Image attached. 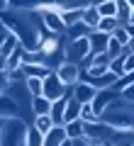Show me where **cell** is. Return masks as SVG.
<instances>
[{"label": "cell", "instance_id": "obj_21", "mask_svg": "<svg viewBox=\"0 0 134 146\" xmlns=\"http://www.w3.org/2000/svg\"><path fill=\"white\" fill-rule=\"evenodd\" d=\"M95 7H98L100 17H117V0H107V3H100Z\"/></svg>", "mask_w": 134, "mask_h": 146}, {"label": "cell", "instance_id": "obj_33", "mask_svg": "<svg viewBox=\"0 0 134 146\" xmlns=\"http://www.w3.org/2000/svg\"><path fill=\"white\" fill-rule=\"evenodd\" d=\"M129 25H134V7H132V17H129Z\"/></svg>", "mask_w": 134, "mask_h": 146}, {"label": "cell", "instance_id": "obj_24", "mask_svg": "<svg viewBox=\"0 0 134 146\" xmlns=\"http://www.w3.org/2000/svg\"><path fill=\"white\" fill-rule=\"evenodd\" d=\"M112 36H115V39H117L119 44H122V46H127V44L132 42V36H129V32H127V27H124V25H119L117 29L112 32Z\"/></svg>", "mask_w": 134, "mask_h": 146}, {"label": "cell", "instance_id": "obj_10", "mask_svg": "<svg viewBox=\"0 0 134 146\" xmlns=\"http://www.w3.org/2000/svg\"><path fill=\"white\" fill-rule=\"evenodd\" d=\"M100 20H103V17H100V12H98L95 5H85V7H83V20H81L83 25H88L90 29H98Z\"/></svg>", "mask_w": 134, "mask_h": 146}, {"label": "cell", "instance_id": "obj_6", "mask_svg": "<svg viewBox=\"0 0 134 146\" xmlns=\"http://www.w3.org/2000/svg\"><path fill=\"white\" fill-rule=\"evenodd\" d=\"M88 39H90V51L93 54H103V51H107V44H110V39H112V34L93 29L90 34H88Z\"/></svg>", "mask_w": 134, "mask_h": 146}, {"label": "cell", "instance_id": "obj_28", "mask_svg": "<svg viewBox=\"0 0 134 146\" xmlns=\"http://www.w3.org/2000/svg\"><path fill=\"white\" fill-rule=\"evenodd\" d=\"M90 141L93 139H88V136H78V139H71L73 146H90Z\"/></svg>", "mask_w": 134, "mask_h": 146}, {"label": "cell", "instance_id": "obj_22", "mask_svg": "<svg viewBox=\"0 0 134 146\" xmlns=\"http://www.w3.org/2000/svg\"><path fill=\"white\" fill-rule=\"evenodd\" d=\"M81 119H83V122H100V115L95 112L93 102H85V105H83V110H81Z\"/></svg>", "mask_w": 134, "mask_h": 146}, {"label": "cell", "instance_id": "obj_30", "mask_svg": "<svg viewBox=\"0 0 134 146\" xmlns=\"http://www.w3.org/2000/svg\"><path fill=\"white\" fill-rule=\"evenodd\" d=\"M124 27H127V32H129V36H132V39H134V25H124Z\"/></svg>", "mask_w": 134, "mask_h": 146}, {"label": "cell", "instance_id": "obj_29", "mask_svg": "<svg viewBox=\"0 0 134 146\" xmlns=\"http://www.w3.org/2000/svg\"><path fill=\"white\" fill-rule=\"evenodd\" d=\"M5 71H7V56L0 54V73H5Z\"/></svg>", "mask_w": 134, "mask_h": 146}, {"label": "cell", "instance_id": "obj_25", "mask_svg": "<svg viewBox=\"0 0 134 146\" xmlns=\"http://www.w3.org/2000/svg\"><path fill=\"white\" fill-rule=\"evenodd\" d=\"M110 63H112V56H110L107 51L93 54V58H90V66H107V68H110Z\"/></svg>", "mask_w": 134, "mask_h": 146}, {"label": "cell", "instance_id": "obj_2", "mask_svg": "<svg viewBox=\"0 0 134 146\" xmlns=\"http://www.w3.org/2000/svg\"><path fill=\"white\" fill-rule=\"evenodd\" d=\"M34 12L41 17V22H44V25H47L54 34H61L63 29H68V27L63 25V20H61V5H56V3L41 5V7H37Z\"/></svg>", "mask_w": 134, "mask_h": 146}, {"label": "cell", "instance_id": "obj_18", "mask_svg": "<svg viewBox=\"0 0 134 146\" xmlns=\"http://www.w3.org/2000/svg\"><path fill=\"white\" fill-rule=\"evenodd\" d=\"M34 127L41 131V134H49V131L56 127V122L51 119V115H39V117H34Z\"/></svg>", "mask_w": 134, "mask_h": 146}, {"label": "cell", "instance_id": "obj_9", "mask_svg": "<svg viewBox=\"0 0 134 146\" xmlns=\"http://www.w3.org/2000/svg\"><path fill=\"white\" fill-rule=\"evenodd\" d=\"M61 20L66 27H73L83 20V7H61Z\"/></svg>", "mask_w": 134, "mask_h": 146}, {"label": "cell", "instance_id": "obj_27", "mask_svg": "<svg viewBox=\"0 0 134 146\" xmlns=\"http://www.w3.org/2000/svg\"><path fill=\"white\" fill-rule=\"evenodd\" d=\"M119 98H122V100H127L129 105H134V83H132V85H127V88H124L122 93H119Z\"/></svg>", "mask_w": 134, "mask_h": 146}, {"label": "cell", "instance_id": "obj_11", "mask_svg": "<svg viewBox=\"0 0 134 146\" xmlns=\"http://www.w3.org/2000/svg\"><path fill=\"white\" fill-rule=\"evenodd\" d=\"M51 100L44 98V95H39V98H32V112H34V117L39 115H51Z\"/></svg>", "mask_w": 134, "mask_h": 146}, {"label": "cell", "instance_id": "obj_36", "mask_svg": "<svg viewBox=\"0 0 134 146\" xmlns=\"http://www.w3.org/2000/svg\"><path fill=\"white\" fill-rule=\"evenodd\" d=\"M132 146H134V139H132Z\"/></svg>", "mask_w": 134, "mask_h": 146}, {"label": "cell", "instance_id": "obj_5", "mask_svg": "<svg viewBox=\"0 0 134 146\" xmlns=\"http://www.w3.org/2000/svg\"><path fill=\"white\" fill-rule=\"evenodd\" d=\"M115 98H119V93H117V90H112V88L98 90V95H95V100H93V107H95V112H98V115L103 117V112L107 110V105L112 102Z\"/></svg>", "mask_w": 134, "mask_h": 146}, {"label": "cell", "instance_id": "obj_35", "mask_svg": "<svg viewBox=\"0 0 134 146\" xmlns=\"http://www.w3.org/2000/svg\"><path fill=\"white\" fill-rule=\"evenodd\" d=\"M127 3H129V5H132V7H134V0H127Z\"/></svg>", "mask_w": 134, "mask_h": 146}, {"label": "cell", "instance_id": "obj_7", "mask_svg": "<svg viewBox=\"0 0 134 146\" xmlns=\"http://www.w3.org/2000/svg\"><path fill=\"white\" fill-rule=\"evenodd\" d=\"M95 95H98V88H95L93 83H76L73 85V98L78 100V102H93Z\"/></svg>", "mask_w": 134, "mask_h": 146}, {"label": "cell", "instance_id": "obj_34", "mask_svg": "<svg viewBox=\"0 0 134 146\" xmlns=\"http://www.w3.org/2000/svg\"><path fill=\"white\" fill-rule=\"evenodd\" d=\"M100 3H107V0H93V5H100Z\"/></svg>", "mask_w": 134, "mask_h": 146}, {"label": "cell", "instance_id": "obj_32", "mask_svg": "<svg viewBox=\"0 0 134 146\" xmlns=\"http://www.w3.org/2000/svg\"><path fill=\"white\" fill-rule=\"evenodd\" d=\"M90 146H103V141H90Z\"/></svg>", "mask_w": 134, "mask_h": 146}, {"label": "cell", "instance_id": "obj_31", "mask_svg": "<svg viewBox=\"0 0 134 146\" xmlns=\"http://www.w3.org/2000/svg\"><path fill=\"white\" fill-rule=\"evenodd\" d=\"M127 49H129V51H132V54H134V39H132V42H129V44H127Z\"/></svg>", "mask_w": 134, "mask_h": 146}, {"label": "cell", "instance_id": "obj_17", "mask_svg": "<svg viewBox=\"0 0 134 146\" xmlns=\"http://www.w3.org/2000/svg\"><path fill=\"white\" fill-rule=\"evenodd\" d=\"M27 90H29L32 98H39V95H44V78H34V76H27Z\"/></svg>", "mask_w": 134, "mask_h": 146}, {"label": "cell", "instance_id": "obj_19", "mask_svg": "<svg viewBox=\"0 0 134 146\" xmlns=\"http://www.w3.org/2000/svg\"><path fill=\"white\" fill-rule=\"evenodd\" d=\"M129 17H132V5L127 0H117V22L119 25H129Z\"/></svg>", "mask_w": 134, "mask_h": 146}, {"label": "cell", "instance_id": "obj_8", "mask_svg": "<svg viewBox=\"0 0 134 146\" xmlns=\"http://www.w3.org/2000/svg\"><path fill=\"white\" fill-rule=\"evenodd\" d=\"M66 139H68L66 127H63V124H56V127H54V129L47 134V141H44V146H61Z\"/></svg>", "mask_w": 134, "mask_h": 146}, {"label": "cell", "instance_id": "obj_13", "mask_svg": "<svg viewBox=\"0 0 134 146\" xmlns=\"http://www.w3.org/2000/svg\"><path fill=\"white\" fill-rule=\"evenodd\" d=\"M47 141V134H41L34 124L27 127V134H25V146H44Z\"/></svg>", "mask_w": 134, "mask_h": 146}, {"label": "cell", "instance_id": "obj_1", "mask_svg": "<svg viewBox=\"0 0 134 146\" xmlns=\"http://www.w3.org/2000/svg\"><path fill=\"white\" fill-rule=\"evenodd\" d=\"M27 127L20 117H5L0 131V146H25Z\"/></svg>", "mask_w": 134, "mask_h": 146}, {"label": "cell", "instance_id": "obj_15", "mask_svg": "<svg viewBox=\"0 0 134 146\" xmlns=\"http://www.w3.org/2000/svg\"><path fill=\"white\" fill-rule=\"evenodd\" d=\"M66 105H68V98L54 100V105H51V119L56 122V124H63V115H66Z\"/></svg>", "mask_w": 134, "mask_h": 146}, {"label": "cell", "instance_id": "obj_14", "mask_svg": "<svg viewBox=\"0 0 134 146\" xmlns=\"http://www.w3.org/2000/svg\"><path fill=\"white\" fill-rule=\"evenodd\" d=\"M17 46H20V36L7 29V36H5V42H3V46H0V54L3 56H10V54L17 51Z\"/></svg>", "mask_w": 134, "mask_h": 146}, {"label": "cell", "instance_id": "obj_3", "mask_svg": "<svg viewBox=\"0 0 134 146\" xmlns=\"http://www.w3.org/2000/svg\"><path fill=\"white\" fill-rule=\"evenodd\" d=\"M44 98L54 100H61V98H73V85H66L61 78L56 76V71H51L44 78Z\"/></svg>", "mask_w": 134, "mask_h": 146}, {"label": "cell", "instance_id": "obj_26", "mask_svg": "<svg viewBox=\"0 0 134 146\" xmlns=\"http://www.w3.org/2000/svg\"><path fill=\"white\" fill-rule=\"evenodd\" d=\"M122 51H124V46L112 36V39H110V44H107V54H110L112 58H117V56H122Z\"/></svg>", "mask_w": 134, "mask_h": 146}, {"label": "cell", "instance_id": "obj_4", "mask_svg": "<svg viewBox=\"0 0 134 146\" xmlns=\"http://www.w3.org/2000/svg\"><path fill=\"white\" fill-rule=\"evenodd\" d=\"M56 76L66 85H76L78 80H81V66H78V63H71V61H63L61 66L56 68Z\"/></svg>", "mask_w": 134, "mask_h": 146}, {"label": "cell", "instance_id": "obj_12", "mask_svg": "<svg viewBox=\"0 0 134 146\" xmlns=\"http://www.w3.org/2000/svg\"><path fill=\"white\" fill-rule=\"evenodd\" d=\"M81 110H83V102H78L76 98H68V105H66V115H63V124L73 119H81Z\"/></svg>", "mask_w": 134, "mask_h": 146}, {"label": "cell", "instance_id": "obj_20", "mask_svg": "<svg viewBox=\"0 0 134 146\" xmlns=\"http://www.w3.org/2000/svg\"><path fill=\"white\" fill-rule=\"evenodd\" d=\"M90 32H93V29H90L88 25H83V22H78V25L68 27V42H73V39H83V36H88Z\"/></svg>", "mask_w": 134, "mask_h": 146}, {"label": "cell", "instance_id": "obj_16", "mask_svg": "<svg viewBox=\"0 0 134 146\" xmlns=\"http://www.w3.org/2000/svg\"><path fill=\"white\" fill-rule=\"evenodd\" d=\"M63 127H66L68 139H78V136H85V122H83V119H73V122H68V124H63Z\"/></svg>", "mask_w": 134, "mask_h": 146}, {"label": "cell", "instance_id": "obj_23", "mask_svg": "<svg viewBox=\"0 0 134 146\" xmlns=\"http://www.w3.org/2000/svg\"><path fill=\"white\" fill-rule=\"evenodd\" d=\"M117 27H119L117 17H103V20H100V25H98V32H107V34H112Z\"/></svg>", "mask_w": 134, "mask_h": 146}]
</instances>
